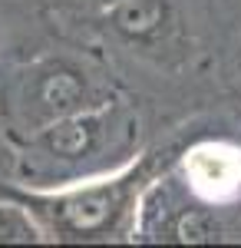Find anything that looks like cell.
Returning <instances> with one entry per match:
<instances>
[{"instance_id":"1","label":"cell","mask_w":241,"mask_h":248,"mask_svg":"<svg viewBox=\"0 0 241 248\" xmlns=\"http://www.w3.org/2000/svg\"><path fill=\"white\" fill-rule=\"evenodd\" d=\"M122 205H126V189L119 182H103V186H86L56 199L46 212L73 235H99L112 229Z\"/></svg>"},{"instance_id":"2","label":"cell","mask_w":241,"mask_h":248,"mask_svg":"<svg viewBox=\"0 0 241 248\" xmlns=\"http://www.w3.org/2000/svg\"><path fill=\"white\" fill-rule=\"evenodd\" d=\"M188 186L205 202H231L241 195V153L225 142H205L185 155Z\"/></svg>"},{"instance_id":"3","label":"cell","mask_w":241,"mask_h":248,"mask_svg":"<svg viewBox=\"0 0 241 248\" xmlns=\"http://www.w3.org/2000/svg\"><path fill=\"white\" fill-rule=\"evenodd\" d=\"M33 99H37V109L46 116L56 119L73 116L86 106V79L70 66H53L40 73V79L33 83Z\"/></svg>"},{"instance_id":"4","label":"cell","mask_w":241,"mask_h":248,"mask_svg":"<svg viewBox=\"0 0 241 248\" xmlns=\"http://www.w3.org/2000/svg\"><path fill=\"white\" fill-rule=\"evenodd\" d=\"M96 136H99V116L90 113H73L56 119L43 136L46 153L56 159H83L86 153H93Z\"/></svg>"},{"instance_id":"5","label":"cell","mask_w":241,"mask_h":248,"mask_svg":"<svg viewBox=\"0 0 241 248\" xmlns=\"http://www.w3.org/2000/svg\"><path fill=\"white\" fill-rule=\"evenodd\" d=\"M166 17H168L166 0H122L112 10V27L126 40L146 43L166 27Z\"/></svg>"},{"instance_id":"6","label":"cell","mask_w":241,"mask_h":248,"mask_svg":"<svg viewBox=\"0 0 241 248\" xmlns=\"http://www.w3.org/2000/svg\"><path fill=\"white\" fill-rule=\"evenodd\" d=\"M33 238H37V229L23 218V212L10 209V205L0 209V245L3 242H33Z\"/></svg>"},{"instance_id":"7","label":"cell","mask_w":241,"mask_h":248,"mask_svg":"<svg viewBox=\"0 0 241 248\" xmlns=\"http://www.w3.org/2000/svg\"><path fill=\"white\" fill-rule=\"evenodd\" d=\"M96 3H103V7H116V3H122V0H96Z\"/></svg>"}]
</instances>
